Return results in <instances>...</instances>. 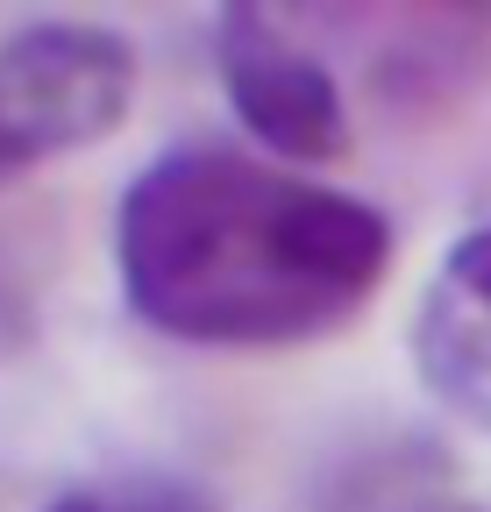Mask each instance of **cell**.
<instances>
[{"label": "cell", "instance_id": "obj_1", "mask_svg": "<svg viewBox=\"0 0 491 512\" xmlns=\"http://www.w3.org/2000/svg\"><path fill=\"white\" fill-rule=\"evenodd\" d=\"M392 214L235 143L157 150L114 207V271L143 328L186 349H299L378 299Z\"/></svg>", "mask_w": 491, "mask_h": 512}, {"label": "cell", "instance_id": "obj_2", "mask_svg": "<svg viewBox=\"0 0 491 512\" xmlns=\"http://www.w3.org/2000/svg\"><path fill=\"white\" fill-rule=\"evenodd\" d=\"M136 100V50L100 22H29L0 36V185L93 150Z\"/></svg>", "mask_w": 491, "mask_h": 512}, {"label": "cell", "instance_id": "obj_3", "mask_svg": "<svg viewBox=\"0 0 491 512\" xmlns=\"http://www.w3.org/2000/svg\"><path fill=\"white\" fill-rule=\"evenodd\" d=\"M214 72L235 121L278 164H335L349 150V100L335 72L299 36H285L264 8H221Z\"/></svg>", "mask_w": 491, "mask_h": 512}, {"label": "cell", "instance_id": "obj_4", "mask_svg": "<svg viewBox=\"0 0 491 512\" xmlns=\"http://www.w3.org/2000/svg\"><path fill=\"white\" fill-rule=\"evenodd\" d=\"M413 370L456 420L491 434V221L442 256L413 313Z\"/></svg>", "mask_w": 491, "mask_h": 512}, {"label": "cell", "instance_id": "obj_5", "mask_svg": "<svg viewBox=\"0 0 491 512\" xmlns=\"http://www.w3.org/2000/svg\"><path fill=\"white\" fill-rule=\"evenodd\" d=\"M43 512H214V498L186 477H93L57 491Z\"/></svg>", "mask_w": 491, "mask_h": 512}, {"label": "cell", "instance_id": "obj_6", "mask_svg": "<svg viewBox=\"0 0 491 512\" xmlns=\"http://www.w3.org/2000/svg\"><path fill=\"white\" fill-rule=\"evenodd\" d=\"M36 342V299H29V285L0 264V363L8 356H22Z\"/></svg>", "mask_w": 491, "mask_h": 512}]
</instances>
